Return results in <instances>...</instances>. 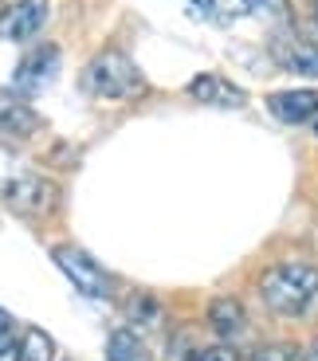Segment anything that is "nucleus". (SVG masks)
<instances>
[{
	"mask_svg": "<svg viewBox=\"0 0 318 361\" xmlns=\"http://www.w3.org/2000/svg\"><path fill=\"white\" fill-rule=\"evenodd\" d=\"M255 295L271 314L279 318H299L318 295V263L307 259H283L259 271Z\"/></svg>",
	"mask_w": 318,
	"mask_h": 361,
	"instance_id": "f257e3e1",
	"label": "nucleus"
},
{
	"mask_svg": "<svg viewBox=\"0 0 318 361\" xmlns=\"http://www.w3.org/2000/svg\"><path fill=\"white\" fill-rule=\"evenodd\" d=\"M59 189L51 185V177H44L39 169H32L27 161H20L16 154L0 149V200L20 212V216H44L55 208Z\"/></svg>",
	"mask_w": 318,
	"mask_h": 361,
	"instance_id": "f03ea898",
	"label": "nucleus"
},
{
	"mask_svg": "<svg viewBox=\"0 0 318 361\" xmlns=\"http://www.w3.org/2000/svg\"><path fill=\"white\" fill-rule=\"evenodd\" d=\"M79 87L94 99H106V102H130V99H142L146 94V75L137 71V63L130 59L126 51L118 47H106L82 67L79 75Z\"/></svg>",
	"mask_w": 318,
	"mask_h": 361,
	"instance_id": "7ed1b4c3",
	"label": "nucleus"
},
{
	"mask_svg": "<svg viewBox=\"0 0 318 361\" xmlns=\"http://www.w3.org/2000/svg\"><path fill=\"white\" fill-rule=\"evenodd\" d=\"M51 259H55V267L63 271V279L71 283V287L79 290L82 298H94V302H106V298H114V275H110V271L102 267L94 255L82 252V247H75V244H55V247H51Z\"/></svg>",
	"mask_w": 318,
	"mask_h": 361,
	"instance_id": "20e7f679",
	"label": "nucleus"
},
{
	"mask_svg": "<svg viewBox=\"0 0 318 361\" xmlns=\"http://www.w3.org/2000/svg\"><path fill=\"white\" fill-rule=\"evenodd\" d=\"M59 63H63L59 44L27 47L24 59L16 63V71H12V94H20V99H36L39 90L51 87V79L59 75Z\"/></svg>",
	"mask_w": 318,
	"mask_h": 361,
	"instance_id": "39448f33",
	"label": "nucleus"
},
{
	"mask_svg": "<svg viewBox=\"0 0 318 361\" xmlns=\"http://www.w3.org/2000/svg\"><path fill=\"white\" fill-rule=\"evenodd\" d=\"M47 12L51 4L47 0H16L4 16H0V36L12 39V44H27V39H36L47 24Z\"/></svg>",
	"mask_w": 318,
	"mask_h": 361,
	"instance_id": "423d86ee",
	"label": "nucleus"
},
{
	"mask_svg": "<svg viewBox=\"0 0 318 361\" xmlns=\"http://www.w3.org/2000/svg\"><path fill=\"white\" fill-rule=\"evenodd\" d=\"M264 106L271 110V118L287 122V126H302L310 118H318V87H287L271 90L264 99Z\"/></svg>",
	"mask_w": 318,
	"mask_h": 361,
	"instance_id": "0eeeda50",
	"label": "nucleus"
},
{
	"mask_svg": "<svg viewBox=\"0 0 318 361\" xmlns=\"http://www.w3.org/2000/svg\"><path fill=\"white\" fill-rule=\"evenodd\" d=\"M189 99L204 102V106H220V110H240L247 102V94L232 79H224V75L200 71V75H192V82H189Z\"/></svg>",
	"mask_w": 318,
	"mask_h": 361,
	"instance_id": "6e6552de",
	"label": "nucleus"
},
{
	"mask_svg": "<svg viewBox=\"0 0 318 361\" xmlns=\"http://www.w3.org/2000/svg\"><path fill=\"white\" fill-rule=\"evenodd\" d=\"M209 326H212V334L220 338L224 345H236L247 338V310L240 298L232 295H216L209 302Z\"/></svg>",
	"mask_w": 318,
	"mask_h": 361,
	"instance_id": "1a4fd4ad",
	"label": "nucleus"
},
{
	"mask_svg": "<svg viewBox=\"0 0 318 361\" xmlns=\"http://www.w3.org/2000/svg\"><path fill=\"white\" fill-rule=\"evenodd\" d=\"M275 59H279V67H287L291 75H302V79H318V44H310V39H275Z\"/></svg>",
	"mask_w": 318,
	"mask_h": 361,
	"instance_id": "9d476101",
	"label": "nucleus"
},
{
	"mask_svg": "<svg viewBox=\"0 0 318 361\" xmlns=\"http://www.w3.org/2000/svg\"><path fill=\"white\" fill-rule=\"evenodd\" d=\"M36 126H39V118H36V110L27 106V99H20L12 90H0V134L27 137V134H36Z\"/></svg>",
	"mask_w": 318,
	"mask_h": 361,
	"instance_id": "9b49d317",
	"label": "nucleus"
},
{
	"mask_svg": "<svg viewBox=\"0 0 318 361\" xmlns=\"http://www.w3.org/2000/svg\"><path fill=\"white\" fill-rule=\"evenodd\" d=\"M106 361H154V353L130 326H118L106 334Z\"/></svg>",
	"mask_w": 318,
	"mask_h": 361,
	"instance_id": "f8f14e48",
	"label": "nucleus"
},
{
	"mask_svg": "<svg viewBox=\"0 0 318 361\" xmlns=\"http://www.w3.org/2000/svg\"><path fill=\"white\" fill-rule=\"evenodd\" d=\"M12 357H16V361H55L51 334L39 330V326H27L24 334H20V345L12 350Z\"/></svg>",
	"mask_w": 318,
	"mask_h": 361,
	"instance_id": "ddd939ff",
	"label": "nucleus"
},
{
	"mask_svg": "<svg viewBox=\"0 0 318 361\" xmlns=\"http://www.w3.org/2000/svg\"><path fill=\"white\" fill-rule=\"evenodd\" d=\"M252 16L267 20V24L275 27H295V8H291V0H240Z\"/></svg>",
	"mask_w": 318,
	"mask_h": 361,
	"instance_id": "4468645a",
	"label": "nucleus"
},
{
	"mask_svg": "<svg viewBox=\"0 0 318 361\" xmlns=\"http://www.w3.org/2000/svg\"><path fill=\"white\" fill-rule=\"evenodd\" d=\"M126 314H130V322L157 326V322H161V302H157L154 295H130V302H126Z\"/></svg>",
	"mask_w": 318,
	"mask_h": 361,
	"instance_id": "2eb2a0df",
	"label": "nucleus"
},
{
	"mask_svg": "<svg viewBox=\"0 0 318 361\" xmlns=\"http://www.w3.org/2000/svg\"><path fill=\"white\" fill-rule=\"evenodd\" d=\"M185 361H240V353H236V345L212 342V345H192Z\"/></svg>",
	"mask_w": 318,
	"mask_h": 361,
	"instance_id": "dca6fc26",
	"label": "nucleus"
},
{
	"mask_svg": "<svg viewBox=\"0 0 318 361\" xmlns=\"http://www.w3.org/2000/svg\"><path fill=\"white\" fill-rule=\"evenodd\" d=\"M247 361H295V350L283 342H267V345H255L247 353Z\"/></svg>",
	"mask_w": 318,
	"mask_h": 361,
	"instance_id": "f3484780",
	"label": "nucleus"
},
{
	"mask_svg": "<svg viewBox=\"0 0 318 361\" xmlns=\"http://www.w3.org/2000/svg\"><path fill=\"white\" fill-rule=\"evenodd\" d=\"M16 350V322L4 307H0V353H12Z\"/></svg>",
	"mask_w": 318,
	"mask_h": 361,
	"instance_id": "a211bd4d",
	"label": "nucleus"
},
{
	"mask_svg": "<svg viewBox=\"0 0 318 361\" xmlns=\"http://www.w3.org/2000/svg\"><path fill=\"white\" fill-rule=\"evenodd\" d=\"M295 361H318V338H314V342H310L302 353H295Z\"/></svg>",
	"mask_w": 318,
	"mask_h": 361,
	"instance_id": "6ab92c4d",
	"label": "nucleus"
},
{
	"mask_svg": "<svg viewBox=\"0 0 318 361\" xmlns=\"http://www.w3.org/2000/svg\"><path fill=\"white\" fill-rule=\"evenodd\" d=\"M0 361H16V357H12V353H0Z\"/></svg>",
	"mask_w": 318,
	"mask_h": 361,
	"instance_id": "aec40b11",
	"label": "nucleus"
},
{
	"mask_svg": "<svg viewBox=\"0 0 318 361\" xmlns=\"http://www.w3.org/2000/svg\"><path fill=\"white\" fill-rule=\"evenodd\" d=\"M310 126H314V134H318V118H310Z\"/></svg>",
	"mask_w": 318,
	"mask_h": 361,
	"instance_id": "412c9836",
	"label": "nucleus"
},
{
	"mask_svg": "<svg viewBox=\"0 0 318 361\" xmlns=\"http://www.w3.org/2000/svg\"><path fill=\"white\" fill-rule=\"evenodd\" d=\"M310 4H314V16H318V0H310Z\"/></svg>",
	"mask_w": 318,
	"mask_h": 361,
	"instance_id": "4be33fe9",
	"label": "nucleus"
}]
</instances>
